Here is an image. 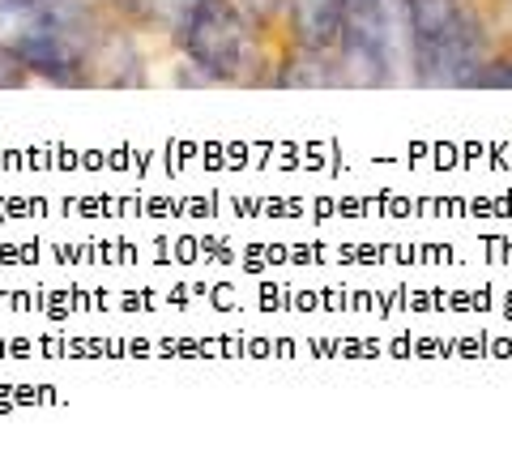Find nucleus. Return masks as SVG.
I'll return each mask as SVG.
<instances>
[{
	"label": "nucleus",
	"mask_w": 512,
	"mask_h": 457,
	"mask_svg": "<svg viewBox=\"0 0 512 457\" xmlns=\"http://www.w3.org/2000/svg\"><path fill=\"white\" fill-rule=\"evenodd\" d=\"M30 77L35 73H30L26 60L13 52V47H0V90H22Z\"/></svg>",
	"instance_id": "9b49d317"
},
{
	"label": "nucleus",
	"mask_w": 512,
	"mask_h": 457,
	"mask_svg": "<svg viewBox=\"0 0 512 457\" xmlns=\"http://www.w3.org/2000/svg\"><path fill=\"white\" fill-rule=\"evenodd\" d=\"M291 43L303 52H338L342 39V0H282Z\"/></svg>",
	"instance_id": "39448f33"
},
{
	"label": "nucleus",
	"mask_w": 512,
	"mask_h": 457,
	"mask_svg": "<svg viewBox=\"0 0 512 457\" xmlns=\"http://www.w3.org/2000/svg\"><path fill=\"white\" fill-rule=\"evenodd\" d=\"M235 5L244 9L256 26H261V22H269V18H274V13L282 9V0H235Z\"/></svg>",
	"instance_id": "ddd939ff"
},
{
	"label": "nucleus",
	"mask_w": 512,
	"mask_h": 457,
	"mask_svg": "<svg viewBox=\"0 0 512 457\" xmlns=\"http://www.w3.org/2000/svg\"><path fill=\"white\" fill-rule=\"evenodd\" d=\"M410 65H414V82L419 86H474L478 69L487 65L483 26H478L474 18H466L453 35H444L440 43L414 47Z\"/></svg>",
	"instance_id": "20e7f679"
},
{
	"label": "nucleus",
	"mask_w": 512,
	"mask_h": 457,
	"mask_svg": "<svg viewBox=\"0 0 512 457\" xmlns=\"http://www.w3.org/2000/svg\"><path fill=\"white\" fill-rule=\"evenodd\" d=\"M402 13H406V39H410V52L414 47H427V43H440L444 35L470 18L461 9V0H402Z\"/></svg>",
	"instance_id": "0eeeda50"
},
{
	"label": "nucleus",
	"mask_w": 512,
	"mask_h": 457,
	"mask_svg": "<svg viewBox=\"0 0 512 457\" xmlns=\"http://www.w3.org/2000/svg\"><path fill=\"white\" fill-rule=\"evenodd\" d=\"M338 65L355 86H389L397 73L393 0H342Z\"/></svg>",
	"instance_id": "7ed1b4c3"
},
{
	"label": "nucleus",
	"mask_w": 512,
	"mask_h": 457,
	"mask_svg": "<svg viewBox=\"0 0 512 457\" xmlns=\"http://www.w3.org/2000/svg\"><path fill=\"white\" fill-rule=\"evenodd\" d=\"M474 86L478 90H512V56H504V60H491L487 56V65L478 69Z\"/></svg>",
	"instance_id": "f8f14e48"
},
{
	"label": "nucleus",
	"mask_w": 512,
	"mask_h": 457,
	"mask_svg": "<svg viewBox=\"0 0 512 457\" xmlns=\"http://www.w3.org/2000/svg\"><path fill=\"white\" fill-rule=\"evenodd\" d=\"M175 43L188 56L192 73H201L205 82L239 86L256 69L252 18L235 0H192L175 26Z\"/></svg>",
	"instance_id": "f257e3e1"
},
{
	"label": "nucleus",
	"mask_w": 512,
	"mask_h": 457,
	"mask_svg": "<svg viewBox=\"0 0 512 457\" xmlns=\"http://www.w3.org/2000/svg\"><path fill=\"white\" fill-rule=\"evenodd\" d=\"M52 22V0H0V47L26 56Z\"/></svg>",
	"instance_id": "6e6552de"
},
{
	"label": "nucleus",
	"mask_w": 512,
	"mask_h": 457,
	"mask_svg": "<svg viewBox=\"0 0 512 457\" xmlns=\"http://www.w3.org/2000/svg\"><path fill=\"white\" fill-rule=\"evenodd\" d=\"M278 86H346V73L338 60H329V52H303L299 47L282 65Z\"/></svg>",
	"instance_id": "1a4fd4ad"
},
{
	"label": "nucleus",
	"mask_w": 512,
	"mask_h": 457,
	"mask_svg": "<svg viewBox=\"0 0 512 457\" xmlns=\"http://www.w3.org/2000/svg\"><path fill=\"white\" fill-rule=\"evenodd\" d=\"M107 30L111 26L86 0H52V22L22 60L52 86H90V60Z\"/></svg>",
	"instance_id": "f03ea898"
},
{
	"label": "nucleus",
	"mask_w": 512,
	"mask_h": 457,
	"mask_svg": "<svg viewBox=\"0 0 512 457\" xmlns=\"http://www.w3.org/2000/svg\"><path fill=\"white\" fill-rule=\"evenodd\" d=\"M141 82H146V73H141L137 43L111 26L90 60V86H141Z\"/></svg>",
	"instance_id": "423d86ee"
},
{
	"label": "nucleus",
	"mask_w": 512,
	"mask_h": 457,
	"mask_svg": "<svg viewBox=\"0 0 512 457\" xmlns=\"http://www.w3.org/2000/svg\"><path fill=\"white\" fill-rule=\"evenodd\" d=\"M107 5H116L124 18H133L141 26H167V30H175L192 0H107Z\"/></svg>",
	"instance_id": "9d476101"
}]
</instances>
